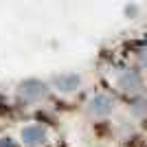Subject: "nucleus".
<instances>
[{"label":"nucleus","instance_id":"f03ea898","mask_svg":"<svg viewBox=\"0 0 147 147\" xmlns=\"http://www.w3.org/2000/svg\"><path fill=\"white\" fill-rule=\"evenodd\" d=\"M112 108H114V99L105 92H99L88 101V112L92 117H105V114L112 112Z\"/></svg>","mask_w":147,"mask_h":147},{"label":"nucleus","instance_id":"7ed1b4c3","mask_svg":"<svg viewBox=\"0 0 147 147\" xmlns=\"http://www.w3.org/2000/svg\"><path fill=\"white\" fill-rule=\"evenodd\" d=\"M20 94H22L24 101H37L46 94V84H42L37 79H26L20 84Z\"/></svg>","mask_w":147,"mask_h":147},{"label":"nucleus","instance_id":"423d86ee","mask_svg":"<svg viewBox=\"0 0 147 147\" xmlns=\"http://www.w3.org/2000/svg\"><path fill=\"white\" fill-rule=\"evenodd\" d=\"M129 110H132V114H136V117L147 114V99L134 97V99H132V103H129Z\"/></svg>","mask_w":147,"mask_h":147},{"label":"nucleus","instance_id":"39448f33","mask_svg":"<svg viewBox=\"0 0 147 147\" xmlns=\"http://www.w3.org/2000/svg\"><path fill=\"white\" fill-rule=\"evenodd\" d=\"M53 84H55V88L61 90V92H73V90L79 88L81 77L77 73H64V75H57L55 79H53Z\"/></svg>","mask_w":147,"mask_h":147},{"label":"nucleus","instance_id":"20e7f679","mask_svg":"<svg viewBox=\"0 0 147 147\" xmlns=\"http://www.w3.org/2000/svg\"><path fill=\"white\" fill-rule=\"evenodd\" d=\"M22 143H24L26 147H37V145H42L44 141H46V132L42 129V125H26L24 129H22Z\"/></svg>","mask_w":147,"mask_h":147},{"label":"nucleus","instance_id":"f257e3e1","mask_svg":"<svg viewBox=\"0 0 147 147\" xmlns=\"http://www.w3.org/2000/svg\"><path fill=\"white\" fill-rule=\"evenodd\" d=\"M119 88H123V90L129 92V94H141V90H143V77H141V73L134 70V68L123 70V73L119 75Z\"/></svg>","mask_w":147,"mask_h":147},{"label":"nucleus","instance_id":"6e6552de","mask_svg":"<svg viewBox=\"0 0 147 147\" xmlns=\"http://www.w3.org/2000/svg\"><path fill=\"white\" fill-rule=\"evenodd\" d=\"M0 147H16V143L11 138H0Z\"/></svg>","mask_w":147,"mask_h":147},{"label":"nucleus","instance_id":"0eeeda50","mask_svg":"<svg viewBox=\"0 0 147 147\" xmlns=\"http://www.w3.org/2000/svg\"><path fill=\"white\" fill-rule=\"evenodd\" d=\"M138 61H141V66H143V68H147V46L138 51Z\"/></svg>","mask_w":147,"mask_h":147}]
</instances>
